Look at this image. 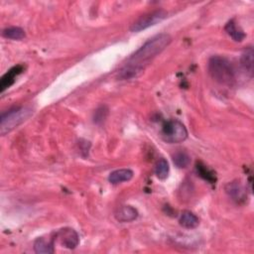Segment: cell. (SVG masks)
I'll list each match as a JSON object with an SVG mask.
<instances>
[{"instance_id":"obj_18","label":"cell","mask_w":254,"mask_h":254,"mask_svg":"<svg viewBox=\"0 0 254 254\" xmlns=\"http://www.w3.org/2000/svg\"><path fill=\"white\" fill-rule=\"evenodd\" d=\"M2 36L10 40H22L25 38V32L19 27H9L2 31Z\"/></svg>"},{"instance_id":"obj_17","label":"cell","mask_w":254,"mask_h":254,"mask_svg":"<svg viewBox=\"0 0 254 254\" xmlns=\"http://www.w3.org/2000/svg\"><path fill=\"white\" fill-rule=\"evenodd\" d=\"M173 162L178 168L185 169L190 164V156L185 151H179L173 156Z\"/></svg>"},{"instance_id":"obj_12","label":"cell","mask_w":254,"mask_h":254,"mask_svg":"<svg viewBox=\"0 0 254 254\" xmlns=\"http://www.w3.org/2000/svg\"><path fill=\"white\" fill-rule=\"evenodd\" d=\"M180 224L187 229H193L198 226L199 220L194 213L190 210H185L181 214Z\"/></svg>"},{"instance_id":"obj_9","label":"cell","mask_w":254,"mask_h":254,"mask_svg":"<svg viewBox=\"0 0 254 254\" xmlns=\"http://www.w3.org/2000/svg\"><path fill=\"white\" fill-rule=\"evenodd\" d=\"M24 70V66L22 64L15 65L11 67L2 77L0 80V90L1 92L5 91L7 88H9L14 82L15 78Z\"/></svg>"},{"instance_id":"obj_13","label":"cell","mask_w":254,"mask_h":254,"mask_svg":"<svg viewBox=\"0 0 254 254\" xmlns=\"http://www.w3.org/2000/svg\"><path fill=\"white\" fill-rule=\"evenodd\" d=\"M240 64L244 70H246L247 73L252 75L253 73V49L251 47H248L244 50V52L241 55L240 58Z\"/></svg>"},{"instance_id":"obj_2","label":"cell","mask_w":254,"mask_h":254,"mask_svg":"<svg viewBox=\"0 0 254 254\" xmlns=\"http://www.w3.org/2000/svg\"><path fill=\"white\" fill-rule=\"evenodd\" d=\"M207 69L210 76L220 84L232 85L235 81V69L232 63L221 56H213L209 59Z\"/></svg>"},{"instance_id":"obj_7","label":"cell","mask_w":254,"mask_h":254,"mask_svg":"<svg viewBox=\"0 0 254 254\" xmlns=\"http://www.w3.org/2000/svg\"><path fill=\"white\" fill-rule=\"evenodd\" d=\"M225 191L229 197H231V199L237 203H243L247 199L246 189L241 185V183L237 181L228 183L225 186Z\"/></svg>"},{"instance_id":"obj_11","label":"cell","mask_w":254,"mask_h":254,"mask_svg":"<svg viewBox=\"0 0 254 254\" xmlns=\"http://www.w3.org/2000/svg\"><path fill=\"white\" fill-rule=\"evenodd\" d=\"M134 176V173L132 170L130 169H119V170H115L112 173H110L109 177H108V181L113 184V185H117L123 182H128L130 181Z\"/></svg>"},{"instance_id":"obj_16","label":"cell","mask_w":254,"mask_h":254,"mask_svg":"<svg viewBox=\"0 0 254 254\" xmlns=\"http://www.w3.org/2000/svg\"><path fill=\"white\" fill-rule=\"evenodd\" d=\"M169 172H170V167H169L168 161L164 158L159 159L156 163V166H155L156 177L160 180H165V179L168 178Z\"/></svg>"},{"instance_id":"obj_6","label":"cell","mask_w":254,"mask_h":254,"mask_svg":"<svg viewBox=\"0 0 254 254\" xmlns=\"http://www.w3.org/2000/svg\"><path fill=\"white\" fill-rule=\"evenodd\" d=\"M54 234L56 240L59 241L62 246L67 249H74L79 244V236L72 228L64 227L58 230Z\"/></svg>"},{"instance_id":"obj_5","label":"cell","mask_w":254,"mask_h":254,"mask_svg":"<svg viewBox=\"0 0 254 254\" xmlns=\"http://www.w3.org/2000/svg\"><path fill=\"white\" fill-rule=\"evenodd\" d=\"M168 16V12L163 10V9H159V10H155L152 12H149L143 16H141L139 19H137L131 26L130 30L134 33H138L141 32L151 26H154L156 24H158L159 22L163 21L165 18H167Z\"/></svg>"},{"instance_id":"obj_15","label":"cell","mask_w":254,"mask_h":254,"mask_svg":"<svg viewBox=\"0 0 254 254\" xmlns=\"http://www.w3.org/2000/svg\"><path fill=\"white\" fill-rule=\"evenodd\" d=\"M196 173L197 175L202 178L204 181L208 182L209 184H215L216 182V176H215V173L210 170L207 166L203 165L201 162H198L196 164Z\"/></svg>"},{"instance_id":"obj_14","label":"cell","mask_w":254,"mask_h":254,"mask_svg":"<svg viewBox=\"0 0 254 254\" xmlns=\"http://www.w3.org/2000/svg\"><path fill=\"white\" fill-rule=\"evenodd\" d=\"M224 30L235 42H241L245 38V34L239 27H237L234 20L228 21L224 27Z\"/></svg>"},{"instance_id":"obj_3","label":"cell","mask_w":254,"mask_h":254,"mask_svg":"<svg viewBox=\"0 0 254 254\" xmlns=\"http://www.w3.org/2000/svg\"><path fill=\"white\" fill-rule=\"evenodd\" d=\"M33 114V109L30 106L15 107L2 113L0 120V133L5 135L23 122H25Z\"/></svg>"},{"instance_id":"obj_19","label":"cell","mask_w":254,"mask_h":254,"mask_svg":"<svg viewBox=\"0 0 254 254\" xmlns=\"http://www.w3.org/2000/svg\"><path fill=\"white\" fill-rule=\"evenodd\" d=\"M108 107L106 105L98 106L93 113V122L96 124H101L108 115Z\"/></svg>"},{"instance_id":"obj_10","label":"cell","mask_w":254,"mask_h":254,"mask_svg":"<svg viewBox=\"0 0 254 254\" xmlns=\"http://www.w3.org/2000/svg\"><path fill=\"white\" fill-rule=\"evenodd\" d=\"M138 210L131 205H123L115 212V218L119 222H130L138 217Z\"/></svg>"},{"instance_id":"obj_8","label":"cell","mask_w":254,"mask_h":254,"mask_svg":"<svg viewBox=\"0 0 254 254\" xmlns=\"http://www.w3.org/2000/svg\"><path fill=\"white\" fill-rule=\"evenodd\" d=\"M55 234L46 237H39L34 242V251L39 254H53L55 252Z\"/></svg>"},{"instance_id":"obj_4","label":"cell","mask_w":254,"mask_h":254,"mask_svg":"<svg viewBox=\"0 0 254 254\" xmlns=\"http://www.w3.org/2000/svg\"><path fill=\"white\" fill-rule=\"evenodd\" d=\"M161 137L169 144L182 143L188 138V130L181 121L176 119L168 120L162 126Z\"/></svg>"},{"instance_id":"obj_1","label":"cell","mask_w":254,"mask_h":254,"mask_svg":"<svg viewBox=\"0 0 254 254\" xmlns=\"http://www.w3.org/2000/svg\"><path fill=\"white\" fill-rule=\"evenodd\" d=\"M172 42L169 34H158L149 39L127 60L118 71V78L131 79L142 73L155 57L161 54Z\"/></svg>"}]
</instances>
